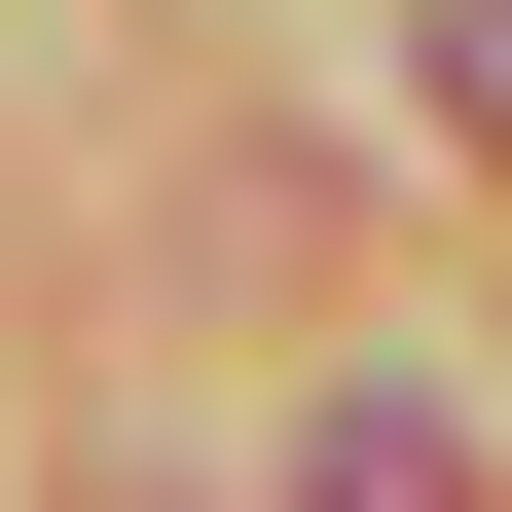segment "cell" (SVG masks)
I'll list each match as a JSON object with an SVG mask.
<instances>
[{"label":"cell","mask_w":512,"mask_h":512,"mask_svg":"<svg viewBox=\"0 0 512 512\" xmlns=\"http://www.w3.org/2000/svg\"><path fill=\"white\" fill-rule=\"evenodd\" d=\"M293 512H512V476H476V403H403V366H366V403L293 439Z\"/></svg>","instance_id":"cell-1"},{"label":"cell","mask_w":512,"mask_h":512,"mask_svg":"<svg viewBox=\"0 0 512 512\" xmlns=\"http://www.w3.org/2000/svg\"><path fill=\"white\" fill-rule=\"evenodd\" d=\"M403 110H439V147H512V0H403Z\"/></svg>","instance_id":"cell-2"}]
</instances>
